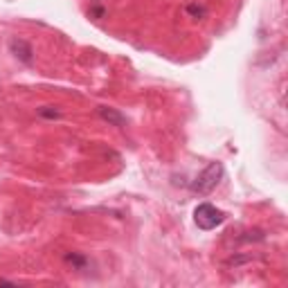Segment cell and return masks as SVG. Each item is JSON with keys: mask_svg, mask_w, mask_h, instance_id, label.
Returning a JSON list of instances; mask_svg holds the SVG:
<instances>
[{"mask_svg": "<svg viewBox=\"0 0 288 288\" xmlns=\"http://www.w3.org/2000/svg\"><path fill=\"white\" fill-rule=\"evenodd\" d=\"M223 173H225L223 165H221V162H212V165H207L205 169L192 180L189 189H192L196 196H210L214 189L218 187V182L223 180Z\"/></svg>", "mask_w": 288, "mask_h": 288, "instance_id": "1", "label": "cell"}, {"mask_svg": "<svg viewBox=\"0 0 288 288\" xmlns=\"http://www.w3.org/2000/svg\"><path fill=\"white\" fill-rule=\"evenodd\" d=\"M194 221L200 230H214L218 225H223L225 212H221L218 207L210 205V203H200L194 210Z\"/></svg>", "mask_w": 288, "mask_h": 288, "instance_id": "2", "label": "cell"}, {"mask_svg": "<svg viewBox=\"0 0 288 288\" xmlns=\"http://www.w3.org/2000/svg\"><path fill=\"white\" fill-rule=\"evenodd\" d=\"M9 52L25 65H30L34 61V50H32V45L25 38H12L9 41Z\"/></svg>", "mask_w": 288, "mask_h": 288, "instance_id": "3", "label": "cell"}, {"mask_svg": "<svg viewBox=\"0 0 288 288\" xmlns=\"http://www.w3.org/2000/svg\"><path fill=\"white\" fill-rule=\"evenodd\" d=\"M97 113H99V117L104 119V122H108L111 126H117V129H124L126 126V115H122V113L117 111V108H108V106H99L97 108Z\"/></svg>", "mask_w": 288, "mask_h": 288, "instance_id": "4", "label": "cell"}, {"mask_svg": "<svg viewBox=\"0 0 288 288\" xmlns=\"http://www.w3.org/2000/svg\"><path fill=\"white\" fill-rule=\"evenodd\" d=\"M65 264H70L72 268H77V270H83V268L88 266V259L79 252H68L65 254Z\"/></svg>", "mask_w": 288, "mask_h": 288, "instance_id": "5", "label": "cell"}, {"mask_svg": "<svg viewBox=\"0 0 288 288\" xmlns=\"http://www.w3.org/2000/svg\"><path fill=\"white\" fill-rule=\"evenodd\" d=\"M187 14H192L194 18H203L207 14V9L203 5H198V2H192V5H187Z\"/></svg>", "mask_w": 288, "mask_h": 288, "instance_id": "6", "label": "cell"}, {"mask_svg": "<svg viewBox=\"0 0 288 288\" xmlns=\"http://www.w3.org/2000/svg\"><path fill=\"white\" fill-rule=\"evenodd\" d=\"M38 115H41V117H45V119H59L61 117L59 111H54V108H50V106L38 108Z\"/></svg>", "mask_w": 288, "mask_h": 288, "instance_id": "7", "label": "cell"}]
</instances>
